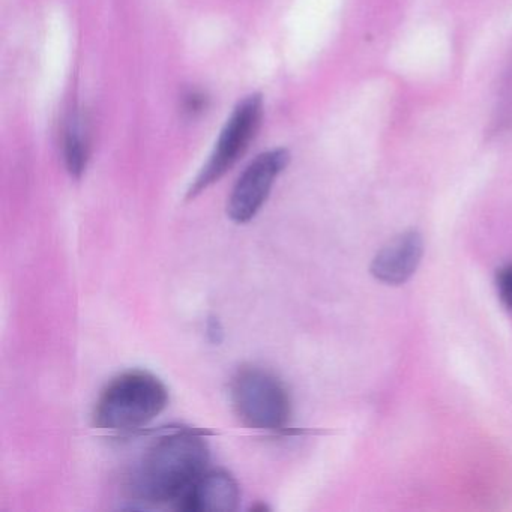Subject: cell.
Instances as JSON below:
<instances>
[{
    "label": "cell",
    "instance_id": "cell-10",
    "mask_svg": "<svg viewBox=\"0 0 512 512\" xmlns=\"http://www.w3.org/2000/svg\"><path fill=\"white\" fill-rule=\"evenodd\" d=\"M206 332L211 343L220 344L224 338V329L217 317H211L206 325Z\"/></svg>",
    "mask_w": 512,
    "mask_h": 512
},
{
    "label": "cell",
    "instance_id": "cell-4",
    "mask_svg": "<svg viewBox=\"0 0 512 512\" xmlns=\"http://www.w3.org/2000/svg\"><path fill=\"white\" fill-rule=\"evenodd\" d=\"M262 115L263 98L259 94L244 98L235 107L218 137L217 145L208 163L203 166L196 181L191 184L187 194L188 199L199 196L206 188L220 181L235 166L236 161L247 151L254 134L259 130Z\"/></svg>",
    "mask_w": 512,
    "mask_h": 512
},
{
    "label": "cell",
    "instance_id": "cell-7",
    "mask_svg": "<svg viewBox=\"0 0 512 512\" xmlns=\"http://www.w3.org/2000/svg\"><path fill=\"white\" fill-rule=\"evenodd\" d=\"M424 242L421 235L415 230L401 233L388 242L374 257L371 265V274L382 283H406L418 268L421 262Z\"/></svg>",
    "mask_w": 512,
    "mask_h": 512
},
{
    "label": "cell",
    "instance_id": "cell-9",
    "mask_svg": "<svg viewBox=\"0 0 512 512\" xmlns=\"http://www.w3.org/2000/svg\"><path fill=\"white\" fill-rule=\"evenodd\" d=\"M497 289L506 307L512 310V265L500 269L497 274Z\"/></svg>",
    "mask_w": 512,
    "mask_h": 512
},
{
    "label": "cell",
    "instance_id": "cell-2",
    "mask_svg": "<svg viewBox=\"0 0 512 512\" xmlns=\"http://www.w3.org/2000/svg\"><path fill=\"white\" fill-rule=\"evenodd\" d=\"M169 404V389L148 371L134 370L113 379L101 392L94 424L101 430L131 433L154 421Z\"/></svg>",
    "mask_w": 512,
    "mask_h": 512
},
{
    "label": "cell",
    "instance_id": "cell-6",
    "mask_svg": "<svg viewBox=\"0 0 512 512\" xmlns=\"http://www.w3.org/2000/svg\"><path fill=\"white\" fill-rule=\"evenodd\" d=\"M239 500L241 490L236 479L226 470H209L182 494L175 508L185 512H232Z\"/></svg>",
    "mask_w": 512,
    "mask_h": 512
},
{
    "label": "cell",
    "instance_id": "cell-11",
    "mask_svg": "<svg viewBox=\"0 0 512 512\" xmlns=\"http://www.w3.org/2000/svg\"><path fill=\"white\" fill-rule=\"evenodd\" d=\"M205 107V97L200 94L188 95L187 100H185V112L190 113V115H196V113H200Z\"/></svg>",
    "mask_w": 512,
    "mask_h": 512
},
{
    "label": "cell",
    "instance_id": "cell-1",
    "mask_svg": "<svg viewBox=\"0 0 512 512\" xmlns=\"http://www.w3.org/2000/svg\"><path fill=\"white\" fill-rule=\"evenodd\" d=\"M211 449L203 431L181 428L158 437L130 475L131 494L139 502H178L206 472Z\"/></svg>",
    "mask_w": 512,
    "mask_h": 512
},
{
    "label": "cell",
    "instance_id": "cell-3",
    "mask_svg": "<svg viewBox=\"0 0 512 512\" xmlns=\"http://www.w3.org/2000/svg\"><path fill=\"white\" fill-rule=\"evenodd\" d=\"M238 418L254 430H286L292 415L289 391L275 374L257 367L238 370L230 383Z\"/></svg>",
    "mask_w": 512,
    "mask_h": 512
},
{
    "label": "cell",
    "instance_id": "cell-5",
    "mask_svg": "<svg viewBox=\"0 0 512 512\" xmlns=\"http://www.w3.org/2000/svg\"><path fill=\"white\" fill-rule=\"evenodd\" d=\"M290 163L287 149H272L260 154L236 182L229 202L227 215L236 224H245L256 217L271 193L272 185Z\"/></svg>",
    "mask_w": 512,
    "mask_h": 512
},
{
    "label": "cell",
    "instance_id": "cell-8",
    "mask_svg": "<svg viewBox=\"0 0 512 512\" xmlns=\"http://www.w3.org/2000/svg\"><path fill=\"white\" fill-rule=\"evenodd\" d=\"M65 164L68 172L73 178H82L88 166L89 146L86 140L85 125L79 116H74L68 124L67 133H65Z\"/></svg>",
    "mask_w": 512,
    "mask_h": 512
}]
</instances>
